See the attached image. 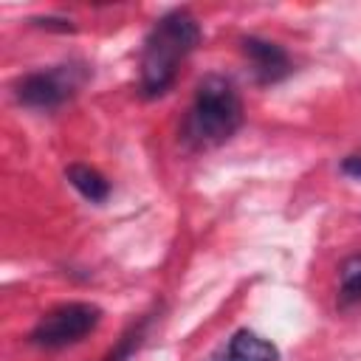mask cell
Returning <instances> with one entry per match:
<instances>
[{"mask_svg": "<svg viewBox=\"0 0 361 361\" xmlns=\"http://www.w3.org/2000/svg\"><path fill=\"white\" fill-rule=\"evenodd\" d=\"M102 322V307L90 302H65L48 310L28 333V344L39 350H62L82 341Z\"/></svg>", "mask_w": 361, "mask_h": 361, "instance_id": "4", "label": "cell"}, {"mask_svg": "<svg viewBox=\"0 0 361 361\" xmlns=\"http://www.w3.org/2000/svg\"><path fill=\"white\" fill-rule=\"evenodd\" d=\"M65 178H68V183H71L85 200H90V203H104V200L110 197V180H107L99 169H93V166H87V164H71V166L65 169Z\"/></svg>", "mask_w": 361, "mask_h": 361, "instance_id": "7", "label": "cell"}, {"mask_svg": "<svg viewBox=\"0 0 361 361\" xmlns=\"http://www.w3.org/2000/svg\"><path fill=\"white\" fill-rule=\"evenodd\" d=\"M243 124V99L231 79L209 73L197 82L195 99L180 124V138L189 149H212L228 141Z\"/></svg>", "mask_w": 361, "mask_h": 361, "instance_id": "2", "label": "cell"}, {"mask_svg": "<svg viewBox=\"0 0 361 361\" xmlns=\"http://www.w3.org/2000/svg\"><path fill=\"white\" fill-rule=\"evenodd\" d=\"M226 361H279V350L254 330H237L228 338Z\"/></svg>", "mask_w": 361, "mask_h": 361, "instance_id": "6", "label": "cell"}, {"mask_svg": "<svg viewBox=\"0 0 361 361\" xmlns=\"http://www.w3.org/2000/svg\"><path fill=\"white\" fill-rule=\"evenodd\" d=\"M87 76H90V71L85 62H62V65L23 76L14 87V93L25 107L54 110V107L65 104L68 99H73L79 93V87L87 82Z\"/></svg>", "mask_w": 361, "mask_h": 361, "instance_id": "3", "label": "cell"}, {"mask_svg": "<svg viewBox=\"0 0 361 361\" xmlns=\"http://www.w3.org/2000/svg\"><path fill=\"white\" fill-rule=\"evenodd\" d=\"M243 54L248 56L251 62V71H254V79L259 85H274L279 79H285L293 65H290V56L282 45L271 42V39H262V37H245L243 39Z\"/></svg>", "mask_w": 361, "mask_h": 361, "instance_id": "5", "label": "cell"}, {"mask_svg": "<svg viewBox=\"0 0 361 361\" xmlns=\"http://www.w3.org/2000/svg\"><path fill=\"white\" fill-rule=\"evenodd\" d=\"M338 305H361V254H350L338 265Z\"/></svg>", "mask_w": 361, "mask_h": 361, "instance_id": "8", "label": "cell"}, {"mask_svg": "<svg viewBox=\"0 0 361 361\" xmlns=\"http://www.w3.org/2000/svg\"><path fill=\"white\" fill-rule=\"evenodd\" d=\"M200 42V25L192 11L175 8L155 20L149 28L141 59H138V90L144 99H158L169 93V87L178 79V71L183 59L197 48Z\"/></svg>", "mask_w": 361, "mask_h": 361, "instance_id": "1", "label": "cell"}, {"mask_svg": "<svg viewBox=\"0 0 361 361\" xmlns=\"http://www.w3.org/2000/svg\"><path fill=\"white\" fill-rule=\"evenodd\" d=\"M341 172L350 175V178H355V180H361V152L347 155V158L341 161Z\"/></svg>", "mask_w": 361, "mask_h": 361, "instance_id": "9", "label": "cell"}]
</instances>
